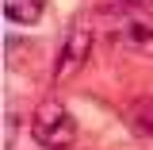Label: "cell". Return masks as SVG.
I'll list each match as a JSON object with an SVG mask.
<instances>
[{
    "mask_svg": "<svg viewBox=\"0 0 153 150\" xmlns=\"http://www.w3.org/2000/svg\"><path fill=\"white\" fill-rule=\"evenodd\" d=\"M31 135L42 150H69L76 139V119L61 100H42L31 119Z\"/></svg>",
    "mask_w": 153,
    "mask_h": 150,
    "instance_id": "6da1fadb",
    "label": "cell"
},
{
    "mask_svg": "<svg viewBox=\"0 0 153 150\" xmlns=\"http://www.w3.org/2000/svg\"><path fill=\"white\" fill-rule=\"evenodd\" d=\"M92 54V27L84 19H73L61 35V46H57L54 58V81H69L73 73H80V66Z\"/></svg>",
    "mask_w": 153,
    "mask_h": 150,
    "instance_id": "7a4b0ae2",
    "label": "cell"
},
{
    "mask_svg": "<svg viewBox=\"0 0 153 150\" xmlns=\"http://www.w3.org/2000/svg\"><path fill=\"white\" fill-rule=\"evenodd\" d=\"M123 38H126V46H130L134 54L153 58V19L149 16H134L130 23L123 27Z\"/></svg>",
    "mask_w": 153,
    "mask_h": 150,
    "instance_id": "3957f363",
    "label": "cell"
},
{
    "mask_svg": "<svg viewBox=\"0 0 153 150\" xmlns=\"http://www.w3.org/2000/svg\"><path fill=\"white\" fill-rule=\"evenodd\" d=\"M42 12H46V0H4V16L12 19V23H19V27L38 23Z\"/></svg>",
    "mask_w": 153,
    "mask_h": 150,
    "instance_id": "277c9868",
    "label": "cell"
},
{
    "mask_svg": "<svg viewBox=\"0 0 153 150\" xmlns=\"http://www.w3.org/2000/svg\"><path fill=\"white\" fill-rule=\"evenodd\" d=\"M134 119H138V127H142V131H149V135H153V96L138 104V112H134Z\"/></svg>",
    "mask_w": 153,
    "mask_h": 150,
    "instance_id": "5b68a950",
    "label": "cell"
},
{
    "mask_svg": "<svg viewBox=\"0 0 153 150\" xmlns=\"http://www.w3.org/2000/svg\"><path fill=\"white\" fill-rule=\"evenodd\" d=\"M119 4H126V8H134V12H146V8H153V0H119Z\"/></svg>",
    "mask_w": 153,
    "mask_h": 150,
    "instance_id": "8992f818",
    "label": "cell"
}]
</instances>
